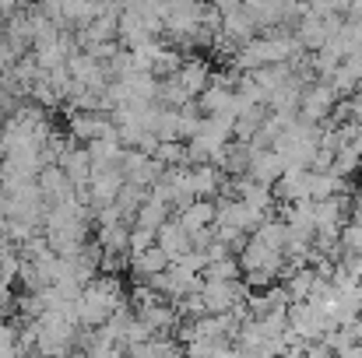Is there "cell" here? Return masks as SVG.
I'll use <instances>...</instances> for the list:
<instances>
[{
	"label": "cell",
	"mask_w": 362,
	"mask_h": 358,
	"mask_svg": "<svg viewBox=\"0 0 362 358\" xmlns=\"http://www.w3.org/2000/svg\"><path fill=\"white\" fill-rule=\"evenodd\" d=\"M240 263L243 270H271V274H285V249H278V246H271L264 236H257V232H250V239L243 242L240 249Z\"/></svg>",
	"instance_id": "cell-1"
},
{
	"label": "cell",
	"mask_w": 362,
	"mask_h": 358,
	"mask_svg": "<svg viewBox=\"0 0 362 358\" xmlns=\"http://www.w3.org/2000/svg\"><path fill=\"white\" fill-rule=\"evenodd\" d=\"M226 186V172L218 162H197L190 165V190L194 197H218Z\"/></svg>",
	"instance_id": "cell-4"
},
{
	"label": "cell",
	"mask_w": 362,
	"mask_h": 358,
	"mask_svg": "<svg viewBox=\"0 0 362 358\" xmlns=\"http://www.w3.org/2000/svg\"><path fill=\"white\" fill-rule=\"evenodd\" d=\"M60 165H64V172H67V179H71L74 186H88V183H92V155H88L85 144L74 141V144L60 155Z\"/></svg>",
	"instance_id": "cell-7"
},
{
	"label": "cell",
	"mask_w": 362,
	"mask_h": 358,
	"mask_svg": "<svg viewBox=\"0 0 362 358\" xmlns=\"http://www.w3.org/2000/svg\"><path fill=\"white\" fill-rule=\"evenodd\" d=\"M21 7H25L21 0H0V14H4V18H11V14L21 11Z\"/></svg>",
	"instance_id": "cell-17"
},
{
	"label": "cell",
	"mask_w": 362,
	"mask_h": 358,
	"mask_svg": "<svg viewBox=\"0 0 362 358\" xmlns=\"http://www.w3.org/2000/svg\"><path fill=\"white\" fill-rule=\"evenodd\" d=\"M338 88L324 78V81H310L306 92H303V102H299V117L303 119H313V123H327L334 106H338Z\"/></svg>",
	"instance_id": "cell-2"
},
{
	"label": "cell",
	"mask_w": 362,
	"mask_h": 358,
	"mask_svg": "<svg viewBox=\"0 0 362 358\" xmlns=\"http://www.w3.org/2000/svg\"><path fill=\"white\" fill-rule=\"evenodd\" d=\"M285 169H288V162H285L274 148H253V158H250V176H253V179L274 183Z\"/></svg>",
	"instance_id": "cell-8"
},
{
	"label": "cell",
	"mask_w": 362,
	"mask_h": 358,
	"mask_svg": "<svg viewBox=\"0 0 362 358\" xmlns=\"http://www.w3.org/2000/svg\"><path fill=\"white\" fill-rule=\"evenodd\" d=\"M341 249L345 253H362V225L359 222H349L341 229Z\"/></svg>",
	"instance_id": "cell-15"
},
{
	"label": "cell",
	"mask_w": 362,
	"mask_h": 358,
	"mask_svg": "<svg viewBox=\"0 0 362 358\" xmlns=\"http://www.w3.org/2000/svg\"><path fill=\"white\" fill-rule=\"evenodd\" d=\"M85 148H88V155H92V172H95V169H113V165H120L123 155H127V144H123L120 137H95V141H88Z\"/></svg>",
	"instance_id": "cell-9"
},
{
	"label": "cell",
	"mask_w": 362,
	"mask_h": 358,
	"mask_svg": "<svg viewBox=\"0 0 362 358\" xmlns=\"http://www.w3.org/2000/svg\"><path fill=\"white\" fill-rule=\"evenodd\" d=\"M21 4H25V7H28V4H35V0H21Z\"/></svg>",
	"instance_id": "cell-19"
},
{
	"label": "cell",
	"mask_w": 362,
	"mask_h": 358,
	"mask_svg": "<svg viewBox=\"0 0 362 358\" xmlns=\"http://www.w3.org/2000/svg\"><path fill=\"white\" fill-rule=\"evenodd\" d=\"M155 158L165 165V169H173V165H190L187 162V141H158V148H155Z\"/></svg>",
	"instance_id": "cell-13"
},
{
	"label": "cell",
	"mask_w": 362,
	"mask_h": 358,
	"mask_svg": "<svg viewBox=\"0 0 362 358\" xmlns=\"http://www.w3.org/2000/svg\"><path fill=\"white\" fill-rule=\"evenodd\" d=\"M215 215H218V201H211V197H197V201L187 204L176 218H180L190 232H201V229L215 225Z\"/></svg>",
	"instance_id": "cell-10"
},
{
	"label": "cell",
	"mask_w": 362,
	"mask_h": 358,
	"mask_svg": "<svg viewBox=\"0 0 362 358\" xmlns=\"http://www.w3.org/2000/svg\"><path fill=\"white\" fill-rule=\"evenodd\" d=\"M173 263V256L158 246V242H151L148 249H137V253H130V274H134V281H148L151 274H158V270H165Z\"/></svg>",
	"instance_id": "cell-5"
},
{
	"label": "cell",
	"mask_w": 362,
	"mask_h": 358,
	"mask_svg": "<svg viewBox=\"0 0 362 358\" xmlns=\"http://www.w3.org/2000/svg\"><path fill=\"white\" fill-rule=\"evenodd\" d=\"M352 119H359L362 123V88L352 95Z\"/></svg>",
	"instance_id": "cell-18"
},
{
	"label": "cell",
	"mask_w": 362,
	"mask_h": 358,
	"mask_svg": "<svg viewBox=\"0 0 362 358\" xmlns=\"http://www.w3.org/2000/svg\"><path fill=\"white\" fill-rule=\"evenodd\" d=\"M173 260H180L187 249H194V232L180 222V218H165L162 225H158V239H155Z\"/></svg>",
	"instance_id": "cell-6"
},
{
	"label": "cell",
	"mask_w": 362,
	"mask_h": 358,
	"mask_svg": "<svg viewBox=\"0 0 362 358\" xmlns=\"http://www.w3.org/2000/svg\"><path fill=\"white\" fill-rule=\"evenodd\" d=\"M176 78H180V85L197 99V95L211 85V67H208L204 60H197V56H187V60H183V67L176 71Z\"/></svg>",
	"instance_id": "cell-11"
},
{
	"label": "cell",
	"mask_w": 362,
	"mask_h": 358,
	"mask_svg": "<svg viewBox=\"0 0 362 358\" xmlns=\"http://www.w3.org/2000/svg\"><path fill=\"white\" fill-rule=\"evenodd\" d=\"M155 239H158V232H155V229H141V225H134V229H130V253L148 249Z\"/></svg>",
	"instance_id": "cell-16"
},
{
	"label": "cell",
	"mask_w": 362,
	"mask_h": 358,
	"mask_svg": "<svg viewBox=\"0 0 362 358\" xmlns=\"http://www.w3.org/2000/svg\"><path fill=\"white\" fill-rule=\"evenodd\" d=\"M123 183H127V176H123L120 165H113V169H95V172H92V183H88V193H92V208L99 211V208L113 204V201L120 197Z\"/></svg>",
	"instance_id": "cell-3"
},
{
	"label": "cell",
	"mask_w": 362,
	"mask_h": 358,
	"mask_svg": "<svg viewBox=\"0 0 362 358\" xmlns=\"http://www.w3.org/2000/svg\"><path fill=\"white\" fill-rule=\"evenodd\" d=\"M204 278H215V281H233V278H243L240 256H222V260H208V267H204Z\"/></svg>",
	"instance_id": "cell-14"
},
{
	"label": "cell",
	"mask_w": 362,
	"mask_h": 358,
	"mask_svg": "<svg viewBox=\"0 0 362 358\" xmlns=\"http://www.w3.org/2000/svg\"><path fill=\"white\" fill-rule=\"evenodd\" d=\"M130 229L134 225H127V222H106V225H99V242L106 246V249H130Z\"/></svg>",
	"instance_id": "cell-12"
}]
</instances>
